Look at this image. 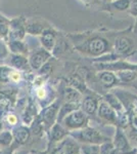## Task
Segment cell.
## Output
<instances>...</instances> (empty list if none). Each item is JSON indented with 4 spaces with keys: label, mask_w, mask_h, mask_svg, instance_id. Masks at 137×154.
<instances>
[{
    "label": "cell",
    "mask_w": 137,
    "mask_h": 154,
    "mask_svg": "<svg viewBox=\"0 0 137 154\" xmlns=\"http://www.w3.org/2000/svg\"><path fill=\"white\" fill-rule=\"evenodd\" d=\"M80 37L81 42L77 44L75 48L83 56L95 59L112 51L109 40L103 36L88 35L83 38L82 35H80Z\"/></svg>",
    "instance_id": "cell-1"
},
{
    "label": "cell",
    "mask_w": 137,
    "mask_h": 154,
    "mask_svg": "<svg viewBox=\"0 0 137 154\" xmlns=\"http://www.w3.org/2000/svg\"><path fill=\"white\" fill-rule=\"evenodd\" d=\"M69 135L73 137L78 143L82 144H97V145H100L101 143L109 140L108 137L104 136L100 131L91 128L89 125L80 128V130L71 131Z\"/></svg>",
    "instance_id": "cell-2"
},
{
    "label": "cell",
    "mask_w": 137,
    "mask_h": 154,
    "mask_svg": "<svg viewBox=\"0 0 137 154\" xmlns=\"http://www.w3.org/2000/svg\"><path fill=\"white\" fill-rule=\"evenodd\" d=\"M61 123L69 131L80 130V128H83L85 126L89 125V116L79 108L77 110L73 111L72 113H70L69 115H67L61 120Z\"/></svg>",
    "instance_id": "cell-3"
},
{
    "label": "cell",
    "mask_w": 137,
    "mask_h": 154,
    "mask_svg": "<svg viewBox=\"0 0 137 154\" xmlns=\"http://www.w3.org/2000/svg\"><path fill=\"white\" fill-rule=\"evenodd\" d=\"M79 143L71 136H67L66 138L57 143L51 144V149L49 154H76L80 153Z\"/></svg>",
    "instance_id": "cell-4"
},
{
    "label": "cell",
    "mask_w": 137,
    "mask_h": 154,
    "mask_svg": "<svg viewBox=\"0 0 137 154\" xmlns=\"http://www.w3.org/2000/svg\"><path fill=\"white\" fill-rule=\"evenodd\" d=\"M113 51L122 59L129 57L134 54L135 49V42L132 38L126 35H120L114 40Z\"/></svg>",
    "instance_id": "cell-5"
},
{
    "label": "cell",
    "mask_w": 137,
    "mask_h": 154,
    "mask_svg": "<svg viewBox=\"0 0 137 154\" xmlns=\"http://www.w3.org/2000/svg\"><path fill=\"white\" fill-rule=\"evenodd\" d=\"M112 142L118 151V154H133V149L122 128H119V126L117 128Z\"/></svg>",
    "instance_id": "cell-6"
},
{
    "label": "cell",
    "mask_w": 137,
    "mask_h": 154,
    "mask_svg": "<svg viewBox=\"0 0 137 154\" xmlns=\"http://www.w3.org/2000/svg\"><path fill=\"white\" fill-rule=\"evenodd\" d=\"M50 58H51V53L47 51L43 48H37L30 54L28 60L29 65L34 70H40L42 67L49 61Z\"/></svg>",
    "instance_id": "cell-7"
},
{
    "label": "cell",
    "mask_w": 137,
    "mask_h": 154,
    "mask_svg": "<svg viewBox=\"0 0 137 154\" xmlns=\"http://www.w3.org/2000/svg\"><path fill=\"white\" fill-rule=\"evenodd\" d=\"M61 103L55 100L53 103H51L49 106L44 107L41 112V121L43 125H46L47 126H51L54 122H56V116L58 112Z\"/></svg>",
    "instance_id": "cell-8"
},
{
    "label": "cell",
    "mask_w": 137,
    "mask_h": 154,
    "mask_svg": "<svg viewBox=\"0 0 137 154\" xmlns=\"http://www.w3.org/2000/svg\"><path fill=\"white\" fill-rule=\"evenodd\" d=\"M26 35V23L24 19H16L9 22V39L10 40H22Z\"/></svg>",
    "instance_id": "cell-9"
},
{
    "label": "cell",
    "mask_w": 137,
    "mask_h": 154,
    "mask_svg": "<svg viewBox=\"0 0 137 154\" xmlns=\"http://www.w3.org/2000/svg\"><path fill=\"white\" fill-rule=\"evenodd\" d=\"M57 41V32L51 27L44 30L40 35L41 45L44 49H46L49 53H52L54 49V46Z\"/></svg>",
    "instance_id": "cell-10"
},
{
    "label": "cell",
    "mask_w": 137,
    "mask_h": 154,
    "mask_svg": "<svg viewBox=\"0 0 137 154\" xmlns=\"http://www.w3.org/2000/svg\"><path fill=\"white\" fill-rule=\"evenodd\" d=\"M96 115L109 123H117V112L103 99H100L98 103Z\"/></svg>",
    "instance_id": "cell-11"
},
{
    "label": "cell",
    "mask_w": 137,
    "mask_h": 154,
    "mask_svg": "<svg viewBox=\"0 0 137 154\" xmlns=\"http://www.w3.org/2000/svg\"><path fill=\"white\" fill-rule=\"evenodd\" d=\"M99 101L100 100H98V98H96V97L89 95L83 96V99L80 103V109L88 116L96 115Z\"/></svg>",
    "instance_id": "cell-12"
},
{
    "label": "cell",
    "mask_w": 137,
    "mask_h": 154,
    "mask_svg": "<svg viewBox=\"0 0 137 154\" xmlns=\"http://www.w3.org/2000/svg\"><path fill=\"white\" fill-rule=\"evenodd\" d=\"M96 77L106 88H112L119 83L118 78H117L116 74L113 71L98 70L96 72Z\"/></svg>",
    "instance_id": "cell-13"
},
{
    "label": "cell",
    "mask_w": 137,
    "mask_h": 154,
    "mask_svg": "<svg viewBox=\"0 0 137 154\" xmlns=\"http://www.w3.org/2000/svg\"><path fill=\"white\" fill-rule=\"evenodd\" d=\"M70 131L67 130L61 123L54 122L53 125L50 126V131H49V137H50V143H57L61 141L63 139L69 136Z\"/></svg>",
    "instance_id": "cell-14"
},
{
    "label": "cell",
    "mask_w": 137,
    "mask_h": 154,
    "mask_svg": "<svg viewBox=\"0 0 137 154\" xmlns=\"http://www.w3.org/2000/svg\"><path fill=\"white\" fill-rule=\"evenodd\" d=\"M49 25L42 20H31L26 23V32L31 35H41V33L49 28Z\"/></svg>",
    "instance_id": "cell-15"
},
{
    "label": "cell",
    "mask_w": 137,
    "mask_h": 154,
    "mask_svg": "<svg viewBox=\"0 0 137 154\" xmlns=\"http://www.w3.org/2000/svg\"><path fill=\"white\" fill-rule=\"evenodd\" d=\"M13 140L19 144V145H24L29 141L30 136H31V131L29 128L25 125H19L17 128H14L11 131Z\"/></svg>",
    "instance_id": "cell-16"
},
{
    "label": "cell",
    "mask_w": 137,
    "mask_h": 154,
    "mask_svg": "<svg viewBox=\"0 0 137 154\" xmlns=\"http://www.w3.org/2000/svg\"><path fill=\"white\" fill-rule=\"evenodd\" d=\"M67 83H68L69 86H71V88L79 91L81 94H83V95L88 91L85 79H84L81 75H79V74H74V75L69 76L68 79H67Z\"/></svg>",
    "instance_id": "cell-17"
},
{
    "label": "cell",
    "mask_w": 137,
    "mask_h": 154,
    "mask_svg": "<svg viewBox=\"0 0 137 154\" xmlns=\"http://www.w3.org/2000/svg\"><path fill=\"white\" fill-rule=\"evenodd\" d=\"M79 108H80V104L72 103V102H64L63 105L59 106L58 112H57V116H56V122L61 123V120L67 115H69L70 113H72L73 111L77 110Z\"/></svg>",
    "instance_id": "cell-18"
},
{
    "label": "cell",
    "mask_w": 137,
    "mask_h": 154,
    "mask_svg": "<svg viewBox=\"0 0 137 154\" xmlns=\"http://www.w3.org/2000/svg\"><path fill=\"white\" fill-rule=\"evenodd\" d=\"M119 83H130L137 79V70L133 69H124V70L115 72Z\"/></svg>",
    "instance_id": "cell-19"
},
{
    "label": "cell",
    "mask_w": 137,
    "mask_h": 154,
    "mask_svg": "<svg viewBox=\"0 0 137 154\" xmlns=\"http://www.w3.org/2000/svg\"><path fill=\"white\" fill-rule=\"evenodd\" d=\"M103 100L106 101L117 113H120V112L125 111V106H124V104L122 103L120 99H119L118 97L113 93L106 94V95L103 96Z\"/></svg>",
    "instance_id": "cell-20"
},
{
    "label": "cell",
    "mask_w": 137,
    "mask_h": 154,
    "mask_svg": "<svg viewBox=\"0 0 137 154\" xmlns=\"http://www.w3.org/2000/svg\"><path fill=\"white\" fill-rule=\"evenodd\" d=\"M83 94H81L79 91L75 89L71 86H67L64 91L63 98L64 102H72V103H78L80 104L82 99H83Z\"/></svg>",
    "instance_id": "cell-21"
},
{
    "label": "cell",
    "mask_w": 137,
    "mask_h": 154,
    "mask_svg": "<svg viewBox=\"0 0 137 154\" xmlns=\"http://www.w3.org/2000/svg\"><path fill=\"white\" fill-rule=\"evenodd\" d=\"M29 61L23 54H14L11 58V65L19 70H26L28 67Z\"/></svg>",
    "instance_id": "cell-22"
},
{
    "label": "cell",
    "mask_w": 137,
    "mask_h": 154,
    "mask_svg": "<svg viewBox=\"0 0 137 154\" xmlns=\"http://www.w3.org/2000/svg\"><path fill=\"white\" fill-rule=\"evenodd\" d=\"M109 6L116 11H128L130 0H112L109 2Z\"/></svg>",
    "instance_id": "cell-23"
},
{
    "label": "cell",
    "mask_w": 137,
    "mask_h": 154,
    "mask_svg": "<svg viewBox=\"0 0 137 154\" xmlns=\"http://www.w3.org/2000/svg\"><path fill=\"white\" fill-rule=\"evenodd\" d=\"M9 46H10L12 53L16 54H24L28 53V48H27L26 43H24L22 40H10Z\"/></svg>",
    "instance_id": "cell-24"
},
{
    "label": "cell",
    "mask_w": 137,
    "mask_h": 154,
    "mask_svg": "<svg viewBox=\"0 0 137 154\" xmlns=\"http://www.w3.org/2000/svg\"><path fill=\"white\" fill-rule=\"evenodd\" d=\"M99 154H118V151L115 148L113 142L108 140L99 145Z\"/></svg>",
    "instance_id": "cell-25"
},
{
    "label": "cell",
    "mask_w": 137,
    "mask_h": 154,
    "mask_svg": "<svg viewBox=\"0 0 137 154\" xmlns=\"http://www.w3.org/2000/svg\"><path fill=\"white\" fill-rule=\"evenodd\" d=\"M12 142H13V137H12L11 131H4L0 133V146H2L3 148L9 147Z\"/></svg>",
    "instance_id": "cell-26"
},
{
    "label": "cell",
    "mask_w": 137,
    "mask_h": 154,
    "mask_svg": "<svg viewBox=\"0 0 137 154\" xmlns=\"http://www.w3.org/2000/svg\"><path fill=\"white\" fill-rule=\"evenodd\" d=\"M81 154H99V145L97 144H83L80 147Z\"/></svg>",
    "instance_id": "cell-27"
},
{
    "label": "cell",
    "mask_w": 137,
    "mask_h": 154,
    "mask_svg": "<svg viewBox=\"0 0 137 154\" xmlns=\"http://www.w3.org/2000/svg\"><path fill=\"white\" fill-rule=\"evenodd\" d=\"M9 33V22L5 19H0V36L6 38Z\"/></svg>",
    "instance_id": "cell-28"
},
{
    "label": "cell",
    "mask_w": 137,
    "mask_h": 154,
    "mask_svg": "<svg viewBox=\"0 0 137 154\" xmlns=\"http://www.w3.org/2000/svg\"><path fill=\"white\" fill-rule=\"evenodd\" d=\"M128 114H129V122L131 123L133 130H135L137 131V112H135V111L131 109V112Z\"/></svg>",
    "instance_id": "cell-29"
},
{
    "label": "cell",
    "mask_w": 137,
    "mask_h": 154,
    "mask_svg": "<svg viewBox=\"0 0 137 154\" xmlns=\"http://www.w3.org/2000/svg\"><path fill=\"white\" fill-rule=\"evenodd\" d=\"M128 11L131 16L137 18V0H130V6L128 8Z\"/></svg>",
    "instance_id": "cell-30"
},
{
    "label": "cell",
    "mask_w": 137,
    "mask_h": 154,
    "mask_svg": "<svg viewBox=\"0 0 137 154\" xmlns=\"http://www.w3.org/2000/svg\"><path fill=\"white\" fill-rule=\"evenodd\" d=\"M47 96H48V95H47V88H45V86L42 85L38 89H37V98H38L40 101L44 100Z\"/></svg>",
    "instance_id": "cell-31"
},
{
    "label": "cell",
    "mask_w": 137,
    "mask_h": 154,
    "mask_svg": "<svg viewBox=\"0 0 137 154\" xmlns=\"http://www.w3.org/2000/svg\"><path fill=\"white\" fill-rule=\"evenodd\" d=\"M7 121H8L9 125H16L17 123V117L14 114H8V115H7Z\"/></svg>",
    "instance_id": "cell-32"
},
{
    "label": "cell",
    "mask_w": 137,
    "mask_h": 154,
    "mask_svg": "<svg viewBox=\"0 0 137 154\" xmlns=\"http://www.w3.org/2000/svg\"><path fill=\"white\" fill-rule=\"evenodd\" d=\"M0 154H12V149L10 148V146L9 147H5L0 150Z\"/></svg>",
    "instance_id": "cell-33"
},
{
    "label": "cell",
    "mask_w": 137,
    "mask_h": 154,
    "mask_svg": "<svg viewBox=\"0 0 137 154\" xmlns=\"http://www.w3.org/2000/svg\"><path fill=\"white\" fill-rule=\"evenodd\" d=\"M81 1H83L84 3L88 4V3H93V2H99V1H106V2H109V0H81Z\"/></svg>",
    "instance_id": "cell-34"
},
{
    "label": "cell",
    "mask_w": 137,
    "mask_h": 154,
    "mask_svg": "<svg viewBox=\"0 0 137 154\" xmlns=\"http://www.w3.org/2000/svg\"><path fill=\"white\" fill-rule=\"evenodd\" d=\"M2 128H3V122H2V120L0 119V133L2 131Z\"/></svg>",
    "instance_id": "cell-35"
},
{
    "label": "cell",
    "mask_w": 137,
    "mask_h": 154,
    "mask_svg": "<svg viewBox=\"0 0 137 154\" xmlns=\"http://www.w3.org/2000/svg\"><path fill=\"white\" fill-rule=\"evenodd\" d=\"M32 154H47L46 152H33Z\"/></svg>",
    "instance_id": "cell-36"
},
{
    "label": "cell",
    "mask_w": 137,
    "mask_h": 154,
    "mask_svg": "<svg viewBox=\"0 0 137 154\" xmlns=\"http://www.w3.org/2000/svg\"><path fill=\"white\" fill-rule=\"evenodd\" d=\"M76 154H81V153H76Z\"/></svg>",
    "instance_id": "cell-37"
},
{
    "label": "cell",
    "mask_w": 137,
    "mask_h": 154,
    "mask_svg": "<svg viewBox=\"0 0 137 154\" xmlns=\"http://www.w3.org/2000/svg\"><path fill=\"white\" fill-rule=\"evenodd\" d=\"M109 1H112V0H109Z\"/></svg>",
    "instance_id": "cell-38"
},
{
    "label": "cell",
    "mask_w": 137,
    "mask_h": 154,
    "mask_svg": "<svg viewBox=\"0 0 137 154\" xmlns=\"http://www.w3.org/2000/svg\"><path fill=\"white\" fill-rule=\"evenodd\" d=\"M136 99H137V97H136Z\"/></svg>",
    "instance_id": "cell-39"
}]
</instances>
